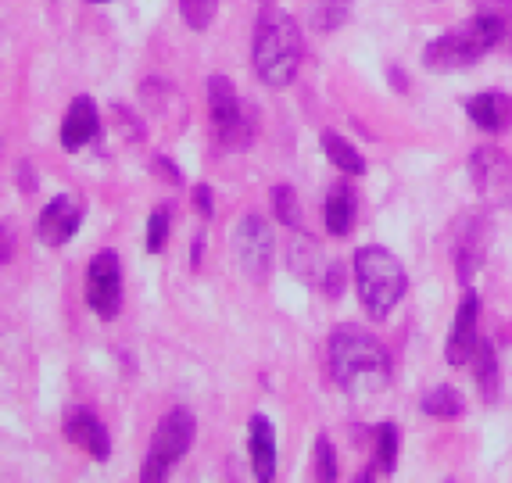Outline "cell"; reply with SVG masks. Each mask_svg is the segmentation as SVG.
<instances>
[{
	"label": "cell",
	"instance_id": "cell-1",
	"mask_svg": "<svg viewBox=\"0 0 512 483\" xmlns=\"http://www.w3.org/2000/svg\"><path fill=\"white\" fill-rule=\"evenodd\" d=\"M330 376L351 398H373L391 383V355L369 330L341 322L330 333Z\"/></svg>",
	"mask_w": 512,
	"mask_h": 483
},
{
	"label": "cell",
	"instance_id": "cell-2",
	"mask_svg": "<svg viewBox=\"0 0 512 483\" xmlns=\"http://www.w3.org/2000/svg\"><path fill=\"white\" fill-rule=\"evenodd\" d=\"M505 36H509V18L502 11H480L470 22H462V26L430 40L427 51H423V68L427 72H459V68H470L487 51H495Z\"/></svg>",
	"mask_w": 512,
	"mask_h": 483
},
{
	"label": "cell",
	"instance_id": "cell-3",
	"mask_svg": "<svg viewBox=\"0 0 512 483\" xmlns=\"http://www.w3.org/2000/svg\"><path fill=\"white\" fill-rule=\"evenodd\" d=\"M301 58H305V43L301 29L287 11H262L255 26V43H251V61L265 86H291L298 76Z\"/></svg>",
	"mask_w": 512,
	"mask_h": 483
},
{
	"label": "cell",
	"instance_id": "cell-4",
	"mask_svg": "<svg viewBox=\"0 0 512 483\" xmlns=\"http://www.w3.org/2000/svg\"><path fill=\"white\" fill-rule=\"evenodd\" d=\"M355 287H359V301L369 319L384 322L409 290V276L387 247L366 244L355 251Z\"/></svg>",
	"mask_w": 512,
	"mask_h": 483
},
{
	"label": "cell",
	"instance_id": "cell-5",
	"mask_svg": "<svg viewBox=\"0 0 512 483\" xmlns=\"http://www.w3.org/2000/svg\"><path fill=\"white\" fill-rule=\"evenodd\" d=\"M194 430H197V423L187 408H172V412H165L162 423H158V430H154V437H151L144 466H140V480H165L172 469L180 466V458L190 451Z\"/></svg>",
	"mask_w": 512,
	"mask_h": 483
},
{
	"label": "cell",
	"instance_id": "cell-6",
	"mask_svg": "<svg viewBox=\"0 0 512 483\" xmlns=\"http://www.w3.org/2000/svg\"><path fill=\"white\" fill-rule=\"evenodd\" d=\"M208 115H212V126L219 144L226 151H244L255 140V126H251L248 104L240 101L237 86L226 76L208 79Z\"/></svg>",
	"mask_w": 512,
	"mask_h": 483
},
{
	"label": "cell",
	"instance_id": "cell-7",
	"mask_svg": "<svg viewBox=\"0 0 512 483\" xmlns=\"http://www.w3.org/2000/svg\"><path fill=\"white\" fill-rule=\"evenodd\" d=\"M233 255H237L240 272L251 283H265L276 265V240L273 229L262 215H244L233 229Z\"/></svg>",
	"mask_w": 512,
	"mask_h": 483
},
{
	"label": "cell",
	"instance_id": "cell-8",
	"mask_svg": "<svg viewBox=\"0 0 512 483\" xmlns=\"http://www.w3.org/2000/svg\"><path fill=\"white\" fill-rule=\"evenodd\" d=\"M86 305L97 319H115L122 308V262L115 251H97L86 265Z\"/></svg>",
	"mask_w": 512,
	"mask_h": 483
},
{
	"label": "cell",
	"instance_id": "cell-9",
	"mask_svg": "<svg viewBox=\"0 0 512 483\" xmlns=\"http://www.w3.org/2000/svg\"><path fill=\"white\" fill-rule=\"evenodd\" d=\"M470 176L487 204H512V158L498 147H477L470 154Z\"/></svg>",
	"mask_w": 512,
	"mask_h": 483
},
{
	"label": "cell",
	"instance_id": "cell-10",
	"mask_svg": "<svg viewBox=\"0 0 512 483\" xmlns=\"http://www.w3.org/2000/svg\"><path fill=\"white\" fill-rule=\"evenodd\" d=\"M487 244H491V226H487L484 212H466L455 222L452 255H455V272H459L462 283H470L480 272V265L487 258Z\"/></svg>",
	"mask_w": 512,
	"mask_h": 483
},
{
	"label": "cell",
	"instance_id": "cell-11",
	"mask_svg": "<svg viewBox=\"0 0 512 483\" xmlns=\"http://www.w3.org/2000/svg\"><path fill=\"white\" fill-rule=\"evenodd\" d=\"M83 201L72 194H58L36 219V237L43 247H65L83 226Z\"/></svg>",
	"mask_w": 512,
	"mask_h": 483
},
{
	"label": "cell",
	"instance_id": "cell-12",
	"mask_svg": "<svg viewBox=\"0 0 512 483\" xmlns=\"http://www.w3.org/2000/svg\"><path fill=\"white\" fill-rule=\"evenodd\" d=\"M477 315H480V294L477 290H466L459 301V312H455L448 348H444V358H448L452 369H462V365L473 362V355H477V348H480Z\"/></svg>",
	"mask_w": 512,
	"mask_h": 483
},
{
	"label": "cell",
	"instance_id": "cell-13",
	"mask_svg": "<svg viewBox=\"0 0 512 483\" xmlns=\"http://www.w3.org/2000/svg\"><path fill=\"white\" fill-rule=\"evenodd\" d=\"M97 133H101V111H97L94 97H76L65 111V119H61V147L76 154L94 144Z\"/></svg>",
	"mask_w": 512,
	"mask_h": 483
},
{
	"label": "cell",
	"instance_id": "cell-14",
	"mask_svg": "<svg viewBox=\"0 0 512 483\" xmlns=\"http://www.w3.org/2000/svg\"><path fill=\"white\" fill-rule=\"evenodd\" d=\"M65 437H69L76 448H83L90 458L108 462L111 437H108V430H104V423L90 412V408H72L69 416H65Z\"/></svg>",
	"mask_w": 512,
	"mask_h": 483
},
{
	"label": "cell",
	"instance_id": "cell-15",
	"mask_svg": "<svg viewBox=\"0 0 512 483\" xmlns=\"http://www.w3.org/2000/svg\"><path fill=\"white\" fill-rule=\"evenodd\" d=\"M466 115L477 129L484 133H502L512 126V97L502 90H484V94H473L466 101Z\"/></svg>",
	"mask_w": 512,
	"mask_h": 483
},
{
	"label": "cell",
	"instance_id": "cell-16",
	"mask_svg": "<svg viewBox=\"0 0 512 483\" xmlns=\"http://www.w3.org/2000/svg\"><path fill=\"white\" fill-rule=\"evenodd\" d=\"M323 219H326V233L330 237H348L359 219V194L351 183H333L330 194L323 204Z\"/></svg>",
	"mask_w": 512,
	"mask_h": 483
},
{
	"label": "cell",
	"instance_id": "cell-17",
	"mask_svg": "<svg viewBox=\"0 0 512 483\" xmlns=\"http://www.w3.org/2000/svg\"><path fill=\"white\" fill-rule=\"evenodd\" d=\"M248 451H251V469L262 483H269L276 476V430L273 423L255 412L248 426Z\"/></svg>",
	"mask_w": 512,
	"mask_h": 483
},
{
	"label": "cell",
	"instance_id": "cell-18",
	"mask_svg": "<svg viewBox=\"0 0 512 483\" xmlns=\"http://www.w3.org/2000/svg\"><path fill=\"white\" fill-rule=\"evenodd\" d=\"M287 262H291L294 276H301L305 283H319L330 258H323V247L312 237H294L291 247H287Z\"/></svg>",
	"mask_w": 512,
	"mask_h": 483
},
{
	"label": "cell",
	"instance_id": "cell-19",
	"mask_svg": "<svg viewBox=\"0 0 512 483\" xmlns=\"http://www.w3.org/2000/svg\"><path fill=\"white\" fill-rule=\"evenodd\" d=\"M473 380H477L480 398L487 405L498 401V390H502V365H498V355L491 348V340H480L477 355H473Z\"/></svg>",
	"mask_w": 512,
	"mask_h": 483
},
{
	"label": "cell",
	"instance_id": "cell-20",
	"mask_svg": "<svg viewBox=\"0 0 512 483\" xmlns=\"http://www.w3.org/2000/svg\"><path fill=\"white\" fill-rule=\"evenodd\" d=\"M373 448H376V462L366 473H359V480H373L376 473H394V466H398V426L394 423L376 426Z\"/></svg>",
	"mask_w": 512,
	"mask_h": 483
},
{
	"label": "cell",
	"instance_id": "cell-21",
	"mask_svg": "<svg viewBox=\"0 0 512 483\" xmlns=\"http://www.w3.org/2000/svg\"><path fill=\"white\" fill-rule=\"evenodd\" d=\"M323 154L344 172V176H366V158H362L337 129H326L323 133Z\"/></svg>",
	"mask_w": 512,
	"mask_h": 483
},
{
	"label": "cell",
	"instance_id": "cell-22",
	"mask_svg": "<svg viewBox=\"0 0 512 483\" xmlns=\"http://www.w3.org/2000/svg\"><path fill=\"white\" fill-rule=\"evenodd\" d=\"M419 408H423V416L459 419L462 412H466V401H462V394L455 387H434V390H427V394H423Z\"/></svg>",
	"mask_w": 512,
	"mask_h": 483
},
{
	"label": "cell",
	"instance_id": "cell-23",
	"mask_svg": "<svg viewBox=\"0 0 512 483\" xmlns=\"http://www.w3.org/2000/svg\"><path fill=\"white\" fill-rule=\"evenodd\" d=\"M348 15H351V0H316L312 11H308V22L319 33H330V29L344 26Z\"/></svg>",
	"mask_w": 512,
	"mask_h": 483
},
{
	"label": "cell",
	"instance_id": "cell-24",
	"mask_svg": "<svg viewBox=\"0 0 512 483\" xmlns=\"http://www.w3.org/2000/svg\"><path fill=\"white\" fill-rule=\"evenodd\" d=\"M273 212L283 226H291V229L301 226V204H298V194H294L291 183H276L273 187Z\"/></svg>",
	"mask_w": 512,
	"mask_h": 483
},
{
	"label": "cell",
	"instance_id": "cell-25",
	"mask_svg": "<svg viewBox=\"0 0 512 483\" xmlns=\"http://www.w3.org/2000/svg\"><path fill=\"white\" fill-rule=\"evenodd\" d=\"M169 229H172V212L169 208H154L151 219H147V251H151V255H162L165 251Z\"/></svg>",
	"mask_w": 512,
	"mask_h": 483
},
{
	"label": "cell",
	"instance_id": "cell-26",
	"mask_svg": "<svg viewBox=\"0 0 512 483\" xmlns=\"http://www.w3.org/2000/svg\"><path fill=\"white\" fill-rule=\"evenodd\" d=\"M215 11H219V0H180V15L190 29H208L212 26Z\"/></svg>",
	"mask_w": 512,
	"mask_h": 483
},
{
	"label": "cell",
	"instance_id": "cell-27",
	"mask_svg": "<svg viewBox=\"0 0 512 483\" xmlns=\"http://www.w3.org/2000/svg\"><path fill=\"white\" fill-rule=\"evenodd\" d=\"M337 473H341V466H337V451H333L330 437L319 433L316 437V476L319 480H337Z\"/></svg>",
	"mask_w": 512,
	"mask_h": 483
},
{
	"label": "cell",
	"instance_id": "cell-28",
	"mask_svg": "<svg viewBox=\"0 0 512 483\" xmlns=\"http://www.w3.org/2000/svg\"><path fill=\"white\" fill-rule=\"evenodd\" d=\"M319 287H323V294L330 297V301H341L344 287H348V276H344V265L341 262H330L323 272V280H319Z\"/></svg>",
	"mask_w": 512,
	"mask_h": 483
},
{
	"label": "cell",
	"instance_id": "cell-29",
	"mask_svg": "<svg viewBox=\"0 0 512 483\" xmlns=\"http://www.w3.org/2000/svg\"><path fill=\"white\" fill-rule=\"evenodd\" d=\"M151 165H154V176H162L165 183H169V187H180V183H183L180 169H176V161L165 158V154H158V158H154Z\"/></svg>",
	"mask_w": 512,
	"mask_h": 483
},
{
	"label": "cell",
	"instance_id": "cell-30",
	"mask_svg": "<svg viewBox=\"0 0 512 483\" xmlns=\"http://www.w3.org/2000/svg\"><path fill=\"white\" fill-rule=\"evenodd\" d=\"M194 208L201 219H212L215 204H212V187H208V183H197L194 187Z\"/></svg>",
	"mask_w": 512,
	"mask_h": 483
},
{
	"label": "cell",
	"instance_id": "cell-31",
	"mask_svg": "<svg viewBox=\"0 0 512 483\" xmlns=\"http://www.w3.org/2000/svg\"><path fill=\"white\" fill-rule=\"evenodd\" d=\"M18 187H22V194H33L36 190V176H33V165H29V161L18 165Z\"/></svg>",
	"mask_w": 512,
	"mask_h": 483
},
{
	"label": "cell",
	"instance_id": "cell-32",
	"mask_svg": "<svg viewBox=\"0 0 512 483\" xmlns=\"http://www.w3.org/2000/svg\"><path fill=\"white\" fill-rule=\"evenodd\" d=\"M11 255H15V222L4 219V262H11Z\"/></svg>",
	"mask_w": 512,
	"mask_h": 483
},
{
	"label": "cell",
	"instance_id": "cell-33",
	"mask_svg": "<svg viewBox=\"0 0 512 483\" xmlns=\"http://www.w3.org/2000/svg\"><path fill=\"white\" fill-rule=\"evenodd\" d=\"M201 251H205V237H197L194 240V251H190V265H194V269L201 265Z\"/></svg>",
	"mask_w": 512,
	"mask_h": 483
},
{
	"label": "cell",
	"instance_id": "cell-34",
	"mask_svg": "<svg viewBox=\"0 0 512 483\" xmlns=\"http://www.w3.org/2000/svg\"><path fill=\"white\" fill-rule=\"evenodd\" d=\"M391 86H398V90H405V72H402V68H391Z\"/></svg>",
	"mask_w": 512,
	"mask_h": 483
},
{
	"label": "cell",
	"instance_id": "cell-35",
	"mask_svg": "<svg viewBox=\"0 0 512 483\" xmlns=\"http://www.w3.org/2000/svg\"><path fill=\"white\" fill-rule=\"evenodd\" d=\"M90 4H108V0H90Z\"/></svg>",
	"mask_w": 512,
	"mask_h": 483
}]
</instances>
